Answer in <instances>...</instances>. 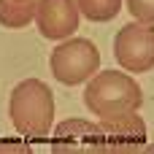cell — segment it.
Returning a JSON list of instances; mask_svg holds the SVG:
<instances>
[{"instance_id": "5b68a950", "label": "cell", "mask_w": 154, "mask_h": 154, "mask_svg": "<svg viewBox=\"0 0 154 154\" xmlns=\"http://www.w3.org/2000/svg\"><path fill=\"white\" fill-rule=\"evenodd\" d=\"M35 22L43 38L65 41L79 30V5L76 0H38Z\"/></svg>"}, {"instance_id": "3957f363", "label": "cell", "mask_w": 154, "mask_h": 154, "mask_svg": "<svg viewBox=\"0 0 154 154\" xmlns=\"http://www.w3.org/2000/svg\"><path fill=\"white\" fill-rule=\"evenodd\" d=\"M49 68H51V76L60 84L76 87V84H84L87 79H92L97 73V68H100V51L87 38H68L65 43H60L57 49H51Z\"/></svg>"}, {"instance_id": "6da1fadb", "label": "cell", "mask_w": 154, "mask_h": 154, "mask_svg": "<svg viewBox=\"0 0 154 154\" xmlns=\"http://www.w3.org/2000/svg\"><path fill=\"white\" fill-rule=\"evenodd\" d=\"M14 130L27 141H43L54 122V95L38 79H24L14 87L8 100Z\"/></svg>"}, {"instance_id": "7a4b0ae2", "label": "cell", "mask_w": 154, "mask_h": 154, "mask_svg": "<svg viewBox=\"0 0 154 154\" xmlns=\"http://www.w3.org/2000/svg\"><path fill=\"white\" fill-rule=\"evenodd\" d=\"M143 103V92L138 81L122 70L95 73V79L84 89V106L95 116H111L122 111H138Z\"/></svg>"}, {"instance_id": "ba28073f", "label": "cell", "mask_w": 154, "mask_h": 154, "mask_svg": "<svg viewBox=\"0 0 154 154\" xmlns=\"http://www.w3.org/2000/svg\"><path fill=\"white\" fill-rule=\"evenodd\" d=\"M38 0H0V24L8 30H19L35 19Z\"/></svg>"}, {"instance_id": "8992f818", "label": "cell", "mask_w": 154, "mask_h": 154, "mask_svg": "<svg viewBox=\"0 0 154 154\" xmlns=\"http://www.w3.org/2000/svg\"><path fill=\"white\" fill-rule=\"evenodd\" d=\"M106 146V135L100 125L87 119H68L54 130V149L57 152H97Z\"/></svg>"}, {"instance_id": "277c9868", "label": "cell", "mask_w": 154, "mask_h": 154, "mask_svg": "<svg viewBox=\"0 0 154 154\" xmlns=\"http://www.w3.org/2000/svg\"><path fill=\"white\" fill-rule=\"evenodd\" d=\"M114 57L130 73L154 68V27L149 22H130L114 38Z\"/></svg>"}, {"instance_id": "9c48e42d", "label": "cell", "mask_w": 154, "mask_h": 154, "mask_svg": "<svg viewBox=\"0 0 154 154\" xmlns=\"http://www.w3.org/2000/svg\"><path fill=\"white\" fill-rule=\"evenodd\" d=\"M76 5L89 22H111L122 11V0H76Z\"/></svg>"}, {"instance_id": "52a82bcc", "label": "cell", "mask_w": 154, "mask_h": 154, "mask_svg": "<svg viewBox=\"0 0 154 154\" xmlns=\"http://www.w3.org/2000/svg\"><path fill=\"white\" fill-rule=\"evenodd\" d=\"M100 130L106 135V146H114V149L141 146L146 141V125H143V119L135 111L100 116Z\"/></svg>"}, {"instance_id": "30bf717a", "label": "cell", "mask_w": 154, "mask_h": 154, "mask_svg": "<svg viewBox=\"0 0 154 154\" xmlns=\"http://www.w3.org/2000/svg\"><path fill=\"white\" fill-rule=\"evenodd\" d=\"M127 8L138 22L154 24V0H127Z\"/></svg>"}]
</instances>
